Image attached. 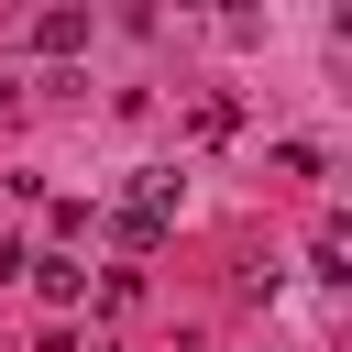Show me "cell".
Returning <instances> with one entry per match:
<instances>
[{
    "instance_id": "6da1fadb",
    "label": "cell",
    "mask_w": 352,
    "mask_h": 352,
    "mask_svg": "<svg viewBox=\"0 0 352 352\" xmlns=\"http://www.w3.org/2000/svg\"><path fill=\"white\" fill-rule=\"evenodd\" d=\"M165 231H176V176H165V165H143V176H132V198H121V242H132V253H165Z\"/></svg>"
},
{
    "instance_id": "7a4b0ae2",
    "label": "cell",
    "mask_w": 352,
    "mask_h": 352,
    "mask_svg": "<svg viewBox=\"0 0 352 352\" xmlns=\"http://www.w3.org/2000/svg\"><path fill=\"white\" fill-rule=\"evenodd\" d=\"M22 264H33L44 308H77V297H88V264H77V253H22Z\"/></svg>"
},
{
    "instance_id": "3957f363",
    "label": "cell",
    "mask_w": 352,
    "mask_h": 352,
    "mask_svg": "<svg viewBox=\"0 0 352 352\" xmlns=\"http://www.w3.org/2000/svg\"><path fill=\"white\" fill-rule=\"evenodd\" d=\"M88 44V11H33V55H77Z\"/></svg>"
}]
</instances>
